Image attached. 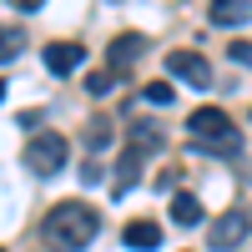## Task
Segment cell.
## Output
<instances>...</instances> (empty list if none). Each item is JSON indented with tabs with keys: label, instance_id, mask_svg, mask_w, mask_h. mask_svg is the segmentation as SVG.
Wrapping results in <instances>:
<instances>
[{
	"label": "cell",
	"instance_id": "cell-5",
	"mask_svg": "<svg viewBox=\"0 0 252 252\" xmlns=\"http://www.w3.org/2000/svg\"><path fill=\"white\" fill-rule=\"evenodd\" d=\"M247 227H252V217L242 212V207H232V212H222V217L212 222V237H207V242H212V252H232V247L247 237Z\"/></svg>",
	"mask_w": 252,
	"mask_h": 252
},
{
	"label": "cell",
	"instance_id": "cell-9",
	"mask_svg": "<svg viewBox=\"0 0 252 252\" xmlns=\"http://www.w3.org/2000/svg\"><path fill=\"white\" fill-rule=\"evenodd\" d=\"M146 51V35H136V31H126V35H116L111 40V51H106V71H121V66H131V61Z\"/></svg>",
	"mask_w": 252,
	"mask_h": 252
},
{
	"label": "cell",
	"instance_id": "cell-15",
	"mask_svg": "<svg viewBox=\"0 0 252 252\" xmlns=\"http://www.w3.org/2000/svg\"><path fill=\"white\" fill-rule=\"evenodd\" d=\"M141 96L152 101V106H172V96H177V91H172V81H152V86H146Z\"/></svg>",
	"mask_w": 252,
	"mask_h": 252
},
{
	"label": "cell",
	"instance_id": "cell-12",
	"mask_svg": "<svg viewBox=\"0 0 252 252\" xmlns=\"http://www.w3.org/2000/svg\"><path fill=\"white\" fill-rule=\"evenodd\" d=\"M131 146L136 152H161V126H152V121H131Z\"/></svg>",
	"mask_w": 252,
	"mask_h": 252
},
{
	"label": "cell",
	"instance_id": "cell-13",
	"mask_svg": "<svg viewBox=\"0 0 252 252\" xmlns=\"http://www.w3.org/2000/svg\"><path fill=\"white\" fill-rule=\"evenodd\" d=\"M26 51V31L20 26H0V61H15Z\"/></svg>",
	"mask_w": 252,
	"mask_h": 252
},
{
	"label": "cell",
	"instance_id": "cell-8",
	"mask_svg": "<svg viewBox=\"0 0 252 252\" xmlns=\"http://www.w3.org/2000/svg\"><path fill=\"white\" fill-rule=\"evenodd\" d=\"M141 161H146V152H136V146H126V152L116 157V177H111V192L116 197H126L136 187V177H141Z\"/></svg>",
	"mask_w": 252,
	"mask_h": 252
},
{
	"label": "cell",
	"instance_id": "cell-2",
	"mask_svg": "<svg viewBox=\"0 0 252 252\" xmlns=\"http://www.w3.org/2000/svg\"><path fill=\"white\" fill-rule=\"evenodd\" d=\"M187 136H192V146L202 157H232V152H242V136H237L232 116L217 111V106H197L192 116H187Z\"/></svg>",
	"mask_w": 252,
	"mask_h": 252
},
{
	"label": "cell",
	"instance_id": "cell-19",
	"mask_svg": "<svg viewBox=\"0 0 252 252\" xmlns=\"http://www.w3.org/2000/svg\"><path fill=\"white\" fill-rule=\"evenodd\" d=\"M0 101H5V81H0Z\"/></svg>",
	"mask_w": 252,
	"mask_h": 252
},
{
	"label": "cell",
	"instance_id": "cell-14",
	"mask_svg": "<svg viewBox=\"0 0 252 252\" xmlns=\"http://www.w3.org/2000/svg\"><path fill=\"white\" fill-rule=\"evenodd\" d=\"M116 81H121L116 71H96V76H86V91L91 96H106V91H116Z\"/></svg>",
	"mask_w": 252,
	"mask_h": 252
},
{
	"label": "cell",
	"instance_id": "cell-4",
	"mask_svg": "<svg viewBox=\"0 0 252 252\" xmlns=\"http://www.w3.org/2000/svg\"><path fill=\"white\" fill-rule=\"evenodd\" d=\"M166 71H172L177 81H187V86H197V91L212 86V66H207L202 51H172L166 56Z\"/></svg>",
	"mask_w": 252,
	"mask_h": 252
},
{
	"label": "cell",
	"instance_id": "cell-1",
	"mask_svg": "<svg viewBox=\"0 0 252 252\" xmlns=\"http://www.w3.org/2000/svg\"><path fill=\"white\" fill-rule=\"evenodd\" d=\"M96 232H101V217L91 202H61V207H51L46 227H40V237L56 252H86L96 242Z\"/></svg>",
	"mask_w": 252,
	"mask_h": 252
},
{
	"label": "cell",
	"instance_id": "cell-3",
	"mask_svg": "<svg viewBox=\"0 0 252 252\" xmlns=\"http://www.w3.org/2000/svg\"><path fill=\"white\" fill-rule=\"evenodd\" d=\"M66 157H71V141L61 131H35L31 146H26V166L35 177H56L61 166H66Z\"/></svg>",
	"mask_w": 252,
	"mask_h": 252
},
{
	"label": "cell",
	"instance_id": "cell-16",
	"mask_svg": "<svg viewBox=\"0 0 252 252\" xmlns=\"http://www.w3.org/2000/svg\"><path fill=\"white\" fill-rule=\"evenodd\" d=\"M86 136H91V146H106L111 131H106V121H91V131H86Z\"/></svg>",
	"mask_w": 252,
	"mask_h": 252
},
{
	"label": "cell",
	"instance_id": "cell-20",
	"mask_svg": "<svg viewBox=\"0 0 252 252\" xmlns=\"http://www.w3.org/2000/svg\"><path fill=\"white\" fill-rule=\"evenodd\" d=\"M0 252H5V247H0Z\"/></svg>",
	"mask_w": 252,
	"mask_h": 252
},
{
	"label": "cell",
	"instance_id": "cell-17",
	"mask_svg": "<svg viewBox=\"0 0 252 252\" xmlns=\"http://www.w3.org/2000/svg\"><path fill=\"white\" fill-rule=\"evenodd\" d=\"M232 61H247L252 66V46H232Z\"/></svg>",
	"mask_w": 252,
	"mask_h": 252
},
{
	"label": "cell",
	"instance_id": "cell-11",
	"mask_svg": "<svg viewBox=\"0 0 252 252\" xmlns=\"http://www.w3.org/2000/svg\"><path fill=\"white\" fill-rule=\"evenodd\" d=\"M202 217H207V212H202V202H197L192 192H177V197H172V222H177V227H197Z\"/></svg>",
	"mask_w": 252,
	"mask_h": 252
},
{
	"label": "cell",
	"instance_id": "cell-18",
	"mask_svg": "<svg viewBox=\"0 0 252 252\" xmlns=\"http://www.w3.org/2000/svg\"><path fill=\"white\" fill-rule=\"evenodd\" d=\"M15 5H20V10H40V5H46V0H15Z\"/></svg>",
	"mask_w": 252,
	"mask_h": 252
},
{
	"label": "cell",
	"instance_id": "cell-10",
	"mask_svg": "<svg viewBox=\"0 0 252 252\" xmlns=\"http://www.w3.org/2000/svg\"><path fill=\"white\" fill-rule=\"evenodd\" d=\"M207 15H212V26H242L252 15V0H212Z\"/></svg>",
	"mask_w": 252,
	"mask_h": 252
},
{
	"label": "cell",
	"instance_id": "cell-7",
	"mask_svg": "<svg viewBox=\"0 0 252 252\" xmlns=\"http://www.w3.org/2000/svg\"><path fill=\"white\" fill-rule=\"evenodd\" d=\"M121 242L131 247V252H157V247H161V222H152V217H136V222H126Z\"/></svg>",
	"mask_w": 252,
	"mask_h": 252
},
{
	"label": "cell",
	"instance_id": "cell-6",
	"mask_svg": "<svg viewBox=\"0 0 252 252\" xmlns=\"http://www.w3.org/2000/svg\"><path fill=\"white\" fill-rule=\"evenodd\" d=\"M86 66V46L81 40H56V46H46V71L51 76H71Z\"/></svg>",
	"mask_w": 252,
	"mask_h": 252
}]
</instances>
